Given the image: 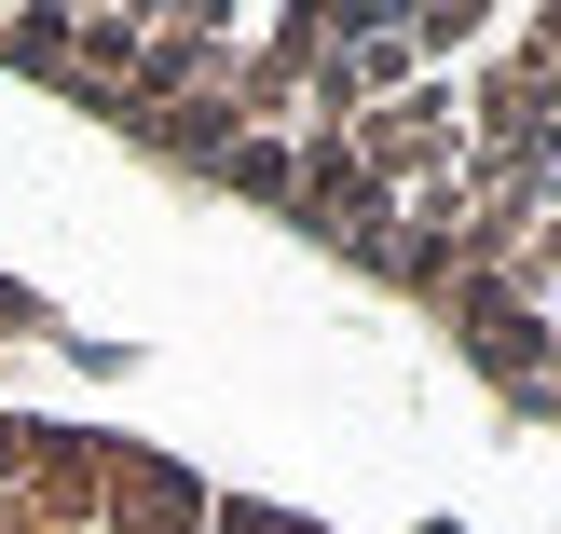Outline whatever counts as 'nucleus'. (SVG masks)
<instances>
[{
  "label": "nucleus",
  "mask_w": 561,
  "mask_h": 534,
  "mask_svg": "<svg viewBox=\"0 0 561 534\" xmlns=\"http://www.w3.org/2000/svg\"><path fill=\"white\" fill-rule=\"evenodd\" d=\"M0 42L561 371V14H96Z\"/></svg>",
  "instance_id": "nucleus-1"
}]
</instances>
